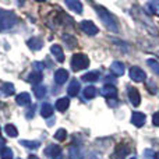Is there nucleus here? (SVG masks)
Here are the masks:
<instances>
[{"mask_svg": "<svg viewBox=\"0 0 159 159\" xmlns=\"http://www.w3.org/2000/svg\"><path fill=\"white\" fill-rule=\"evenodd\" d=\"M0 91H2V93L4 96H10V95H13L14 93V85L10 84V82H6V84L2 85Z\"/></svg>", "mask_w": 159, "mask_h": 159, "instance_id": "obj_23", "label": "nucleus"}, {"mask_svg": "<svg viewBox=\"0 0 159 159\" xmlns=\"http://www.w3.org/2000/svg\"><path fill=\"white\" fill-rule=\"evenodd\" d=\"M69 106H70L69 98H59L57 101H56V109H57L59 112H64V110H67Z\"/></svg>", "mask_w": 159, "mask_h": 159, "instance_id": "obj_19", "label": "nucleus"}, {"mask_svg": "<svg viewBox=\"0 0 159 159\" xmlns=\"http://www.w3.org/2000/svg\"><path fill=\"white\" fill-rule=\"evenodd\" d=\"M152 121H154L155 126L159 127V112H157V113L154 115V117H152Z\"/></svg>", "mask_w": 159, "mask_h": 159, "instance_id": "obj_33", "label": "nucleus"}, {"mask_svg": "<svg viewBox=\"0 0 159 159\" xmlns=\"http://www.w3.org/2000/svg\"><path fill=\"white\" fill-rule=\"evenodd\" d=\"M61 154V148L59 145H55V144H50L45 148V155L49 157L50 159H56L57 157H60Z\"/></svg>", "mask_w": 159, "mask_h": 159, "instance_id": "obj_8", "label": "nucleus"}, {"mask_svg": "<svg viewBox=\"0 0 159 159\" xmlns=\"http://www.w3.org/2000/svg\"><path fill=\"white\" fill-rule=\"evenodd\" d=\"M96 93H98V91H96V88L92 87V85H89V87H85V88H84V98H85V99H92V98H95Z\"/></svg>", "mask_w": 159, "mask_h": 159, "instance_id": "obj_22", "label": "nucleus"}, {"mask_svg": "<svg viewBox=\"0 0 159 159\" xmlns=\"http://www.w3.org/2000/svg\"><path fill=\"white\" fill-rule=\"evenodd\" d=\"M32 91L38 99H42L45 95H46V88H45L43 85H35V87L32 88Z\"/></svg>", "mask_w": 159, "mask_h": 159, "instance_id": "obj_24", "label": "nucleus"}, {"mask_svg": "<svg viewBox=\"0 0 159 159\" xmlns=\"http://www.w3.org/2000/svg\"><path fill=\"white\" fill-rule=\"evenodd\" d=\"M41 116L42 117H50L53 116V106L50 103H43L41 107Z\"/></svg>", "mask_w": 159, "mask_h": 159, "instance_id": "obj_20", "label": "nucleus"}, {"mask_svg": "<svg viewBox=\"0 0 159 159\" xmlns=\"http://www.w3.org/2000/svg\"><path fill=\"white\" fill-rule=\"evenodd\" d=\"M56 159H60V158H56Z\"/></svg>", "mask_w": 159, "mask_h": 159, "instance_id": "obj_37", "label": "nucleus"}, {"mask_svg": "<svg viewBox=\"0 0 159 159\" xmlns=\"http://www.w3.org/2000/svg\"><path fill=\"white\" fill-rule=\"evenodd\" d=\"M131 159H135V158H131Z\"/></svg>", "mask_w": 159, "mask_h": 159, "instance_id": "obj_38", "label": "nucleus"}, {"mask_svg": "<svg viewBox=\"0 0 159 159\" xmlns=\"http://www.w3.org/2000/svg\"><path fill=\"white\" fill-rule=\"evenodd\" d=\"M67 78H69V73H67V70H64V69L56 70V73H55V82L56 84L63 85L64 82L67 81Z\"/></svg>", "mask_w": 159, "mask_h": 159, "instance_id": "obj_10", "label": "nucleus"}, {"mask_svg": "<svg viewBox=\"0 0 159 159\" xmlns=\"http://www.w3.org/2000/svg\"><path fill=\"white\" fill-rule=\"evenodd\" d=\"M16 102L17 105H20V106H27V105L31 103V96L28 92H21L17 95L16 98Z\"/></svg>", "mask_w": 159, "mask_h": 159, "instance_id": "obj_14", "label": "nucleus"}, {"mask_svg": "<svg viewBox=\"0 0 159 159\" xmlns=\"http://www.w3.org/2000/svg\"><path fill=\"white\" fill-rule=\"evenodd\" d=\"M130 77L135 82H144L147 78V74L140 67H131V69H130Z\"/></svg>", "mask_w": 159, "mask_h": 159, "instance_id": "obj_5", "label": "nucleus"}, {"mask_svg": "<svg viewBox=\"0 0 159 159\" xmlns=\"http://www.w3.org/2000/svg\"><path fill=\"white\" fill-rule=\"evenodd\" d=\"M130 152V148L127 145H124V144H120V145H117V148H116V151L113 152L112 155V159H124L129 155Z\"/></svg>", "mask_w": 159, "mask_h": 159, "instance_id": "obj_9", "label": "nucleus"}, {"mask_svg": "<svg viewBox=\"0 0 159 159\" xmlns=\"http://www.w3.org/2000/svg\"><path fill=\"white\" fill-rule=\"evenodd\" d=\"M4 133L8 135V137H16V135H18V130H17V127L13 126V124H6Z\"/></svg>", "mask_w": 159, "mask_h": 159, "instance_id": "obj_26", "label": "nucleus"}, {"mask_svg": "<svg viewBox=\"0 0 159 159\" xmlns=\"http://www.w3.org/2000/svg\"><path fill=\"white\" fill-rule=\"evenodd\" d=\"M127 95H129V101L133 103V106H138L141 103V96L140 92L137 91V88L129 87L127 88Z\"/></svg>", "mask_w": 159, "mask_h": 159, "instance_id": "obj_7", "label": "nucleus"}, {"mask_svg": "<svg viewBox=\"0 0 159 159\" xmlns=\"http://www.w3.org/2000/svg\"><path fill=\"white\" fill-rule=\"evenodd\" d=\"M42 78H43L42 73H39V71H34V73H31V74L28 75V78H27V80H28V82L34 84V87H35V85H39V84H41Z\"/></svg>", "mask_w": 159, "mask_h": 159, "instance_id": "obj_18", "label": "nucleus"}, {"mask_svg": "<svg viewBox=\"0 0 159 159\" xmlns=\"http://www.w3.org/2000/svg\"><path fill=\"white\" fill-rule=\"evenodd\" d=\"M81 28H82V31H84L87 35H89V36H93V35H96V34L99 32L98 27H96L92 21H89V20H84V21L81 22Z\"/></svg>", "mask_w": 159, "mask_h": 159, "instance_id": "obj_4", "label": "nucleus"}, {"mask_svg": "<svg viewBox=\"0 0 159 159\" xmlns=\"http://www.w3.org/2000/svg\"><path fill=\"white\" fill-rule=\"evenodd\" d=\"M0 155H2V159H13V151H11L10 148H2V152H0Z\"/></svg>", "mask_w": 159, "mask_h": 159, "instance_id": "obj_31", "label": "nucleus"}, {"mask_svg": "<svg viewBox=\"0 0 159 159\" xmlns=\"http://www.w3.org/2000/svg\"><path fill=\"white\" fill-rule=\"evenodd\" d=\"M63 39H64V41H67V42H69V46H70V48H71V46L74 48L75 45H77V41H75L74 38H70L69 35H64V36H63Z\"/></svg>", "mask_w": 159, "mask_h": 159, "instance_id": "obj_32", "label": "nucleus"}, {"mask_svg": "<svg viewBox=\"0 0 159 159\" xmlns=\"http://www.w3.org/2000/svg\"><path fill=\"white\" fill-rule=\"evenodd\" d=\"M66 6L71 11H74V13H77V14L82 13V4L78 0H66Z\"/></svg>", "mask_w": 159, "mask_h": 159, "instance_id": "obj_15", "label": "nucleus"}, {"mask_svg": "<svg viewBox=\"0 0 159 159\" xmlns=\"http://www.w3.org/2000/svg\"><path fill=\"white\" fill-rule=\"evenodd\" d=\"M95 10H96V13H98L99 18H101L102 22L105 24V27H106L109 31H112V32H117L119 31V24H117L116 17L113 16L107 8L102 7V6L95 4Z\"/></svg>", "mask_w": 159, "mask_h": 159, "instance_id": "obj_1", "label": "nucleus"}, {"mask_svg": "<svg viewBox=\"0 0 159 159\" xmlns=\"http://www.w3.org/2000/svg\"><path fill=\"white\" fill-rule=\"evenodd\" d=\"M154 158H155V159H159V152H157V154H155Z\"/></svg>", "mask_w": 159, "mask_h": 159, "instance_id": "obj_36", "label": "nucleus"}, {"mask_svg": "<svg viewBox=\"0 0 159 159\" xmlns=\"http://www.w3.org/2000/svg\"><path fill=\"white\" fill-rule=\"evenodd\" d=\"M89 66V59L82 53H75L71 57V69L74 71H81Z\"/></svg>", "mask_w": 159, "mask_h": 159, "instance_id": "obj_3", "label": "nucleus"}, {"mask_svg": "<svg viewBox=\"0 0 159 159\" xmlns=\"http://www.w3.org/2000/svg\"><path fill=\"white\" fill-rule=\"evenodd\" d=\"M147 8H148L151 13L159 14V2H149L148 4H147Z\"/></svg>", "mask_w": 159, "mask_h": 159, "instance_id": "obj_30", "label": "nucleus"}, {"mask_svg": "<svg viewBox=\"0 0 159 159\" xmlns=\"http://www.w3.org/2000/svg\"><path fill=\"white\" fill-rule=\"evenodd\" d=\"M84 81H88V82H95L99 80V73L98 71H91V73H87V74H84V77H82Z\"/></svg>", "mask_w": 159, "mask_h": 159, "instance_id": "obj_27", "label": "nucleus"}, {"mask_svg": "<svg viewBox=\"0 0 159 159\" xmlns=\"http://www.w3.org/2000/svg\"><path fill=\"white\" fill-rule=\"evenodd\" d=\"M55 138L57 141H64L67 138V131L64 129H59L55 133Z\"/></svg>", "mask_w": 159, "mask_h": 159, "instance_id": "obj_29", "label": "nucleus"}, {"mask_svg": "<svg viewBox=\"0 0 159 159\" xmlns=\"http://www.w3.org/2000/svg\"><path fill=\"white\" fill-rule=\"evenodd\" d=\"M20 144H21L22 147H25V148H28V149H36L39 145H41L39 141H27V140H21Z\"/></svg>", "mask_w": 159, "mask_h": 159, "instance_id": "obj_25", "label": "nucleus"}, {"mask_svg": "<svg viewBox=\"0 0 159 159\" xmlns=\"http://www.w3.org/2000/svg\"><path fill=\"white\" fill-rule=\"evenodd\" d=\"M80 89H81V85H80V81L78 80H73L71 82H70L69 88H67V92H69L70 96H77Z\"/></svg>", "mask_w": 159, "mask_h": 159, "instance_id": "obj_16", "label": "nucleus"}, {"mask_svg": "<svg viewBox=\"0 0 159 159\" xmlns=\"http://www.w3.org/2000/svg\"><path fill=\"white\" fill-rule=\"evenodd\" d=\"M147 64L151 67V70L155 73V74H159V61L154 60V59H148V60H147Z\"/></svg>", "mask_w": 159, "mask_h": 159, "instance_id": "obj_28", "label": "nucleus"}, {"mask_svg": "<svg viewBox=\"0 0 159 159\" xmlns=\"http://www.w3.org/2000/svg\"><path fill=\"white\" fill-rule=\"evenodd\" d=\"M110 71L113 73V74L116 75V77H120V75L124 74V71H126V69H124V64L121 63V61H113L112 66H110Z\"/></svg>", "mask_w": 159, "mask_h": 159, "instance_id": "obj_12", "label": "nucleus"}, {"mask_svg": "<svg viewBox=\"0 0 159 159\" xmlns=\"http://www.w3.org/2000/svg\"><path fill=\"white\" fill-rule=\"evenodd\" d=\"M34 67H35L36 71L41 73V70L43 69V64H42V63H38V61H35V63H34Z\"/></svg>", "mask_w": 159, "mask_h": 159, "instance_id": "obj_34", "label": "nucleus"}, {"mask_svg": "<svg viewBox=\"0 0 159 159\" xmlns=\"http://www.w3.org/2000/svg\"><path fill=\"white\" fill-rule=\"evenodd\" d=\"M16 22H17V17L13 11L0 10V31L10 30L11 27H14Z\"/></svg>", "mask_w": 159, "mask_h": 159, "instance_id": "obj_2", "label": "nucleus"}, {"mask_svg": "<svg viewBox=\"0 0 159 159\" xmlns=\"http://www.w3.org/2000/svg\"><path fill=\"white\" fill-rule=\"evenodd\" d=\"M145 115L144 113H140V112H134L131 116V123L134 124L135 127H143L145 124Z\"/></svg>", "mask_w": 159, "mask_h": 159, "instance_id": "obj_11", "label": "nucleus"}, {"mask_svg": "<svg viewBox=\"0 0 159 159\" xmlns=\"http://www.w3.org/2000/svg\"><path fill=\"white\" fill-rule=\"evenodd\" d=\"M69 157H70V159H82L84 158V155H82V151H81L80 147L71 145L69 148Z\"/></svg>", "mask_w": 159, "mask_h": 159, "instance_id": "obj_17", "label": "nucleus"}, {"mask_svg": "<svg viewBox=\"0 0 159 159\" xmlns=\"http://www.w3.org/2000/svg\"><path fill=\"white\" fill-rule=\"evenodd\" d=\"M50 52H52V55L55 56V59L59 61V63H63L64 61V53H63L61 46H59V45H53V46L50 48Z\"/></svg>", "mask_w": 159, "mask_h": 159, "instance_id": "obj_13", "label": "nucleus"}, {"mask_svg": "<svg viewBox=\"0 0 159 159\" xmlns=\"http://www.w3.org/2000/svg\"><path fill=\"white\" fill-rule=\"evenodd\" d=\"M28 159H38V157H35V155H30Z\"/></svg>", "mask_w": 159, "mask_h": 159, "instance_id": "obj_35", "label": "nucleus"}, {"mask_svg": "<svg viewBox=\"0 0 159 159\" xmlns=\"http://www.w3.org/2000/svg\"><path fill=\"white\" fill-rule=\"evenodd\" d=\"M101 93L102 96H105L107 99H115L117 96V89H116V87L113 84H105L103 88L101 89Z\"/></svg>", "mask_w": 159, "mask_h": 159, "instance_id": "obj_6", "label": "nucleus"}, {"mask_svg": "<svg viewBox=\"0 0 159 159\" xmlns=\"http://www.w3.org/2000/svg\"><path fill=\"white\" fill-rule=\"evenodd\" d=\"M27 45H28V48H30V49H32V50L42 49V41H41V39H38V38H31L30 41L27 42Z\"/></svg>", "mask_w": 159, "mask_h": 159, "instance_id": "obj_21", "label": "nucleus"}]
</instances>
